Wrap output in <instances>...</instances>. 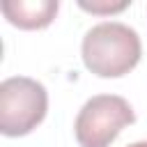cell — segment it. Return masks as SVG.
<instances>
[{
  "instance_id": "cell-1",
  "label": "cell",
  "mask_w": 147,
  "mask_h": 147,
  "mask_svg": "<svg viewBox=\"0 0 147 147\" xmlns=\"http://www.w3.org/2000/svg\"><path fill=\"white\" fill-rule=\"evenodd\" d=\"M80 53L85 67L94 76L119 78L138 64L142 46L133 28L117 21H106L85 32Z\"/></svg>"
},
{
  "instance_id": "cell-2",
  "label": "cell",
  "mask_w": 147,
  "mask_h": 147,
  "mask_svg": "<svg viewBox=\"0 0 147 147\" xmlns=\"http://www.w3.org/2000/svg\"><path fill=\"white\" fill-rule=\"evenodd\" d=\"M48 110L46 87L28 76L5 78L0 85V131L18 138L37 129Z\"/></svg>"
},
{
  "instance_id": "cell-6",
  "label": "cell",
  "mask_w": 147,
  "mask_h": 147,
  "mask_svg": "<svg viewBox=\"0 0 147 147\" xmlns=\"http://www.w3.org/2000/svg\"><path fill=\"white\" fill-rule=\"evenodd\" d=\"M129 147H147V140H140V142H133V145H129Z\"/></svg>"
},
{
  "instance_id": "cell-3",
  "label": "cell",
  "mask_w": 147,
  "mask_h": 147,
  "mask_svg": "<svg viewBox=\"0 0 147 147\" xmlns=\"http://www.w3.org/2000/svg\"><path fill=\"white\" fill-rule=\"evenodd\" d=\"M136 122L131 103L117 94H96L85 101L74 122L80 147H110L119 131Z\"/></svg>"
},
{
  "instance_id": "cell-4",
  "label": "cell",
  "mask_w": 147,
  "mask_h": 147,
  "mask_svg": "<svg viewBox=\"0 0 147 147\" xmlns=\"http://www.w3.org/2000/svg\"><path fill=\"white\" fill-rule=\"evenodd\" d=\"M57 7V0H5L2 14L21 30H39L55 18Z\"/></svg>"
},
{
  "instance_id": "cell-5",
  "label": "cell",
  "mask_w": 147,
  "mask_h": 147,
  "mask_svg": "<svg viewBox=\"0 0 147 147\" xmlns=\"http://www.w3.org/2000/svg\"><path fill=\"white\" fill-rule=\"evenodd\" d=\"M80 7L87 9V11H92V14H101V11L110 14V11H122L124 7H129V2H126V0H124V2H115V5H113V2H110V5H108V2H101V5H96V2H92V5H90V2H80Z\"/></svg>"
}]
</instances>
